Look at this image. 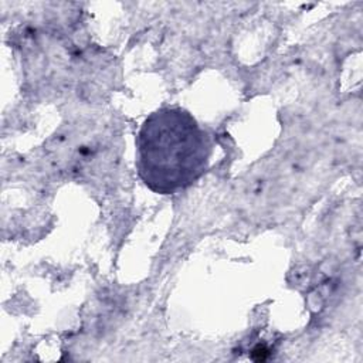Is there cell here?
Instances as JSON below:
<instances>
[{
	"mask_svg": "<svg viewBox=\"0 0 363 363\" xmlns=\"http://www.w3.org/2000/svg\"><path fill=\"white\" fill-rule=\"evenodd\" d=\"M136 170L143 184L157 194L190 187L207 170L211 138L184 108L152 112L136 136Z\"/></svg>",
	"mask_w": 363,
	"mask_h": 363,
	"instance_id": "6da1fadb",
	"label": "cell"
}]
</instances>
